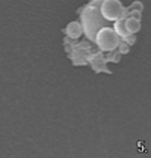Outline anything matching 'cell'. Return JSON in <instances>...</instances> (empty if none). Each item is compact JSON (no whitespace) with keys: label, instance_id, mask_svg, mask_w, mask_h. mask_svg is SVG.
<instances>
[{"label":"cell","instance_id":"cell-1","mask_svg":"<svg viewBox=\"0 0 151 158\" xmlns=\"http://www.w3.org/2000/svg\"><path fill=\"white\" fill-rule=\"evenodd\" d=\"M92 41H95V44L101 50V53H109V57H112V53H115L118 48H121V51H127V45L121 44L119 35L115 32V29L109 27V26L100 27L95 32V35L92 36Z\"/></svg>","mask_w":151,"mask_h":158},{"label":"cell","instance_id":"cell-2","mask_svg":"<svg viewBox=\"0 0 151 158\" xmlns=\"http://www.w3.org/2000/svg\"><path fill=\"white\" fill-rule=\"evenodd\" d=\"M98 3V11H100L101 17L106 21H118L121 20L124 15H127V11L119 0H97Z\"/></svg>","mask_w":151,"mask_h":158}]
</instances>
